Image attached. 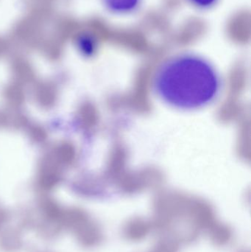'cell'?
Instances as JSON below:
<instances>
[{
    "label": "cell",
    "instance_id": "6da1fadb",
    "mask_svg": "<svg viewBox=\"0 0 251 252\" xmlns=\"http://www.w3.org/2000/svg\"><path fill=\"white\" fill-rule=\"evenodd\" d=\"M153 88L167 104L181 110L201 109L215 101L221 78L209 61L182 53L165 59L156 69Z\"/></svg>",
    "mask_w": 251,
    "mask_h": 252
},
{
    "label": "cell",
    "instance_id": "7a4b0ae2",
    "mask_svg": "<svg viewBox=\"0 0 251 252\" xmlns=\"http://www.w3.org/2000/svg\"><path fill=\"white\" fill-rule=\"evenodd\" d=\"M154 230L151 220L143 218H134L127 220L122 229V235L126 241L139 243L147 239Z\"/></svg>",
    "mask_w": 251,
    "mask_h": 252
},
{
    "label": "cell",
    "instance_id": "3957f363",
    "mask_svg": "<svg viewBox=\"0 0 251 252\" xmlns=\"http://www.w3.org/2000/svg\"><path fill=\"white\" fill-rule=\"evenodd\" d=\"M212 244L217 247H225L234 240L232 228L223 222L217 220L206 232Z\"/></svg>",
    "mask_w": 251,
    "mask_h": 252
},
{
    "label": "cell",
    "instance_id": "277c9868",
    "mask_svg": "<svg viewBox=\"0 0 251 252\" xmlns=\"http://www.w3.org/2000/svg\"><path fill=\"white\" fill-rule=\"evenodd\" d=\"M102 5L109 13L116 16H127L138 11L143 0H100Z\"/></svg>",
    "mask_w": 251,
    "mask_h": 252
},
{
    "label": "cell",
    "instance_id": "5b68a950",
    "mask_svg": "<svg viewBox=\"0 0 251 252\" xmlns=\"http://www.w3.org/2000/svg\"><path fill=\"white\" fill-rule=\"evenodd\" d=\"M75 42L82 51L88 54L97 50L99 41L97 35L92 31L84 30L77 34Z\"/></svg>",
    "mask_w": 251,
    "mask_h": 252
},
{
    "label": "cell",
    "instance_id": "8992f818",
    "mask_svg": "<svg viewBox=\"0 0 251 252\" xmlns=\"http://www.w3.org/2000/svg\"><path fill=\"white\" fill-rule=\"evenodd\" d=\"M181 242L170 235H163L147 252H179Z\"/></svg>",
    "mask_w": 251,
    "mask_h": 252
},
{
    "label": "cell",
    "instance_id": "52a82bcc",
    "mask_svg": "<svg viewBox=\"0 0 251 252\" xmlns=\"http://www.w3.org/2000/svg\"><path fill=\"white\" fill-rule=\"evenodd\" d=\"M190 5L201 11H206L214 8L219 3L220 0H186Z\"/></svg>",
    "mask_w": 251,
    "mask_h": 252
},
{
    "label": "cell",
    "instance_id": "ba28073f",
    "mask_svg": "<svg viewBox=\"0 0 251 252\" xmlns=\"http://www.w3.org/2000/svg\"><path fill=\"white\" fill-rule=\"evenodd\" d=\"M239 252H250L248 251V250H243V251H240Z\"/></svg>",
    "mask_w": 251,
    "mask_h": 252
}]
</instances>
